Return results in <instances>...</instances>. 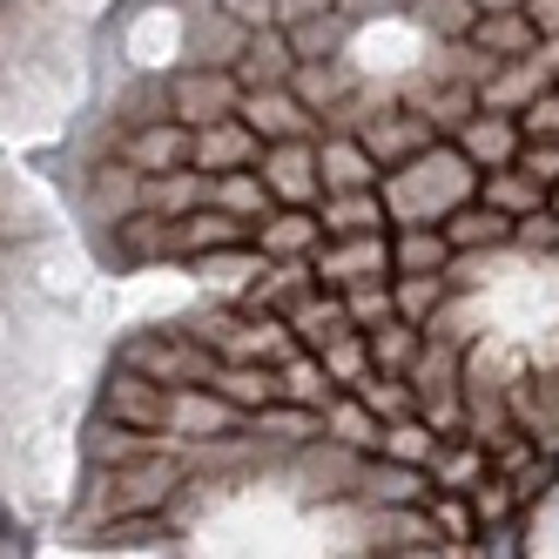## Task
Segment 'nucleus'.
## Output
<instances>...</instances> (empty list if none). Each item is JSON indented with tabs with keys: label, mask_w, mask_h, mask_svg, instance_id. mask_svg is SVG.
<instances>
[{
	"label": "nucleus",
	"mask_w": 559,
	"mask_h": 559,
	"mask_svg": "<svg viewBox=\"0 0 559 559\" xmlns=\"http://www.w3.org/2000/svg\"><path fill=\"white\" fill-rule=\"evenodd\" d=\"M210 203L216 210H229V216H270L276 210V195H270V182L257 176V163H243V169H216L210 176Z\"/></svg>",
	"instance_id": "26"
},
{
	"label": "nucleus",
	"mask_w": 559,
	"mask_h": 559,
	"mask_svg": "<svg viewBox=\"0 0 559 559\" xmlns=\"http://www.w3.org/2000/svg\"><path fill=\"white\" fill-rule=\"evenodd\" d=\"M452 142L472 155L478 169H506V163H519V148H526V135H519V115H506V108H478Z\"/></svg>",
	"instance_id": "15"
},
{
	"label": "nucleus",
	"mask_w": 559,
	"mask_h": 559,
	"mask_svg": "<svg viewBox=\"0 0 559 559\" xmlns=\"http://www.w3.org/2000/svg\"><path fill=\"white\" fill-rule=\"evenodd\" d=\"M317 176H324V189H378L384 169L350 129H337V135H317Z\"/></svg>",
	"instance_id": "16"
},
{
	"label": "nucleus",
	"mask_w": 559,
	"mask_h": 559,
	"mask_svg": "<svg viewBox=\"0 0 559 559\" xmlns=\"http://www.w3.org/2000/svg\"><path fill=\"white\" fill-rule=\"evenodd\" d=\"M478 8H519V0H478Z\"/></svg>",
	"instance_id": "43"
},
{
	"label": "nucleus",
	"mask_w": 559,
	"mask_h": 559,
	"mask_svg": "<svg viewBox=\"0 0 559 559\" xmlns=\"http://www.w3.org/2000/svg\"><path fill=\"white\" fill-rule=\"evenodd\" d=\"M344 310H350V324L357 331H371L378 317H391V276H365V284H344Z\"/></svg>",
	"instance_id": "35"
},
{
	"label": "nucleus",
	"mask_w": 559,
	"mask_h": 559,
	"mask_svg": "<svg viewBox=\"0 0 559 559\" xmlns=\"http://www.w3.org/2000/svg\"><path fill=\"white\" fill-rule=\"evenodd\" d=\"M163 431L210 445V438H243L250 431V412H236L229 397L210 391V384H169V418H163Z\"/></svg>",
	"instance_id": "4"
},
{
	"label": "nucleus",
	"mask_w": 559,
	"mask_h": 559,
	"mask_svg": "<svg viewBox=\"0 0 559 559\" xmlns=\"http://www.w3.org/2000/svg\"><path fill=\"white\" fill-rule=\"evenodd\" d=\"M465 41H472L478 55L506 61V55H526V48H539V27L526 21V8H478V21H472V34H465Z\"/></svg>",
	"instance_id": "20"
},
{
	"label": "nucleus",
	"mask_w": 559,
	"mask_h": 559,
	"mask_svg": "<svg viewBox=\"0 0 559 559\" xmlns=\"http://www.w3.org/2000/svg\"><path fill=\"white\" fill-rule=\"evenodd\" d=\"M263 155V135L243 122V115H216V122H203L195 129V148H189V163L195 169H243V163H257Z\"/></svg>",
	"instance_id": "13"
},
{
	"label": "nucleus",
	"mask_w": 559,
	"mask_h": 559,
	"mask_svg": "<svg viewBox=\"0 0 559 559\" xmlns=\"http://www.w3.org/2000/svg\"><path fill=\"white\" fill-rule=\"evenodd\" d=\"M317 223H324V236H357V229H391V210L378 189H324Z\"/></svg>",
	"instance_id": "19"
},
{
	"label": "nucleus",
	"mask_w": 559,
	"mask_h": 559,
	"mask_svg": "<svg viewBox=\"0 0 559 559\" xmlns=\"http://www.w3.org/2000/svg\"><path fill=\"white\" fill-rule=\"evenodd\" d=\"M418 108L431 115V129H438V135H459L472 115H478V88H472V82H438V88L418 95Z\"/></svg>",
	"instance_id": "33"
},
{
	"label": "nucleus",
	"mask_w": 559,
	"mask_h": 559,
	"mask_svg": "<svg viewBox=\"0 0 559 559\" xmlns=\"http://www.w3.org/2000/svg\"><path fill=\"white\" fill-rule=\"evenodd\" d=\"M365 344H371V371H412V357H418V344H425V324H412V317H378V324L365 331Z\"/></svg>",
	"instance_id": "30"
},
{
	"label": "nucleus",
	"mask_w": 559,
	"mask_h": 559,
	"mask_svg": "<svg viewBox=\"0 0 559 559\" xmlns=\"http://www.w3.org/2000/svg\"><path fill=\"white\" fill-rule=\"evenodd\" d=\"M438 229H445V243L459 250V257H472V250H512V216L506 210H492V203H459L452 216H438Z\"/></svg>",
	"instance_id": "17"
},
{
	"label": "nucleus",
	"mask_w": 559,
	"mask_h": 559,
	"mask_svg": "<svg viewBox=\"0 0 559 559\" xmlns=\"http://www.w3.org/2000/svg\"><path fill=\"white\" fill-rule=\"evenodd\" d=\"M324 8H337V0H284V21H304V14H324Z\"/></svg>",
	"instance_id": "41"
},
{
	"label": "nucleus",
	"mask_w": 559,
	"mask_h": 559,
	"mask_svg": "<svg viewBox=\"0 0 559 559\" xmlns=\"http://www.w3.org/2000/svg\"><path fill=\"white\" fill-rule=\"evenodd\" d=\"M290 88L317 108V115H324V108H337L357 82H350V74L337 68V61H297V74H290Z\"/></svg>",
	"instance_id": "34"
},
{
	"label": "nucleus",
	"mask_w": 559,
	"mask_h": 559,
	"mask_svg": "<svg viewBox=\"0 0 559 559\" xmlns=\"http://www.w3.org/2000/svg\"><path fill=\"white\" fill-rule=\"evenodd\" d=\"M539 88H552V61H546V48H526V55H506L486 82H478V108H506V115H519Z\"/></svg>",
	"instance_id": "12"
},
{
	"label": "nucleus",
	"mask_w": 559,
	"mask_h": 559,
	"mask_svg": "<svg viewBox=\"0 0 559 559\" xmlns=\"http://www.w3.org/2000/svg\"><path fill=\"white\" fill-rule=\"evenodd\" d=\"M378 506H425L431 499V472H418V465H397V459H384V452H371V465H365V478H357Z\"/></svg>",
	"instance_id": "24"
},
{
	"label": "nucleus",
	"mask_w": 559,
	"mask_h": 559,
	"mask_svg": "<svg viewBox=\"0 0 559 559\" xmlns=\"http://www.w3.org/2000/svg\"><path fill=\"white\" fill-rule=\"evenodd\" d=\"M350 135L378 155V169H397L405 155H418L425 142H438L431 115H425L418 102H397V108H371V115H357V129H350Z\"/></svg>",
	"instance_id": "5"
},
{
	"label": "nucleus",
	"mask_w": 559,
	"mask_h": 559,
	"mask_svg": "<svg viewBox=\"0 0 559 559\" xmlns=\"http://www.w3.org/2000/svg\"><path fill=\"white\" fill-rule=\"evenodd\" d=\"M519 135H526V142H559V82L539 88L526 108H519Z\"/></svg>",
	"instance_id": "37"
},
{
	"label": "nucleus",
	"mask_w": 559,
	"mask_h": 559,
	"mask_svg": "<svg viewBox=\"0 0 559 559\" xmlns=\"http://www.w3.org/2000/svg\"><path fill=\"white\" fill-rule=\"evenodd\" d=\"M122 365L148 371L155 384H203V378H210V365H216V350H210L203 337H195V331L182 324V331L129 337V344H122Z\"/></svg>",
	"instance_id": "2"
},
{
	"label": "nucleus",
	"mask_w": 559,
	"mask_h": 559,
	"mask_svg": "<svg viewBox=\"0 0 559 559\" xmlns=\"http://www.w3.org/2000/svg\"><path fill=\"white\" fill-rule=\"evenodd\" d=\"M391 270H452V243L438 223H397L391 229Z\"/></svg>",
	"instance_id": "29"
},
{
	"label": "nucleus",
	"mask_w": 559,
	"mask_h": 559,
	"mask_svg": "<svg viewBox=\"0 0 559 559\" xmlns=\"http://www.w3.org/2000/svg\"><path fill=\"white\" fill-rule=\"evenodd\" d=\"M546 210H559V182H552V189H546Z\"/></svg>",
	"instance_id": "42"
},
{
	"label": "nucleus",
	"mask_w": 559,
	"mask_h": 559,
	"mask_svg": "<svg viewBox=\"0 0 559 559\" xmlns=\"http://www.w3.org/2000/svg\"><path fill=\"white\" fill-rule=\"evenodd\" d=\"M478 203H492V210H506V216H526V210L546 203V189L519 169V163H506V169H478Z\"/></svg>",
	"instance_id": "31"
},
{
	"label": "nucleus",
	"mask_w": 559,
	"mask_h": 559,
	"mask_svg": "<svg viewBox=\"0 0 559 559\" xmlns=\"http://www.w3.org/2000/svg\"><path fill=\"white\" fill-rule=\"evenodd\" d=\"M317 365H324V371H331V384H337V391H350L357 378H365V371H371V344H365V331H357V324H350V331H337V337H324V344H317Z\"/></svg>",
	"instance_id": "32"
},
{
	"label": "nucleus",
	"mask_w": 559,
	"mask_h": 559,
	"mask_svg": "<svg viewBox=\"0 0 559 559\" xmlns=\"http://www.w3.org/2000/svg\"><path fill=\"white\" fill-rule=\"evenodd\" d=\"M102 418L163 431V418H169V384H155V378L135 371V365H115V378H108V391H102Z\"/></svg>",
	"instance_id": "10"
},
{
	"label": "nucleus",
	"mask_w": 559,
	"mask_h": 559,
	"mask_svg": "<svg viewBox=\"0 0 559 559\" xmlns=\"http://www.w3.org/2000/svg\"><path fill=\"white\" fill-rule=\"evenodd\" d=\"M378 431H384V418L357 391H337L331 405H324V438H331V445H344V452H357V459L378 452Z\"/></svg>",
	"instance_id": "22"
},
{
	"label": "nucleus",
	"mask_w": 559,
	"mask_h": 559,
	"mask_svg": "<svg viewBox=\"0 0 559 559\" xmlns=\"http://www.w3.org/2000/svg\"><path fill=\"white\" fill-rule=\"evenodd\" d=\"M438 445H445V431H431L418 412L384 418V431H378V452H384V459H397V465H418V472H431Z\"/></svg>",
	"instance_id": "27"
},
{
	"label": "nucleus",
	"mask_w": 559,
	"mask_h": 559,
	"mask_svg": "<svg viewBox=\"0 0 559 559\" xmlns=\"http://www.w3.org/2000/svg\"><path fill=\"white\" fill-rule=\"evenodd\" d=\"M189 148H195V129L176 122V115H148V122L122 142V163L135 176H163V169H182L189 163Z\"/></svg>",
	"instance_id": "11"
},
{
	"label": "nucleus",
	"mask_w": 559,
	"mask_h": 559,
	"mask_svg": "<svg viewBox=\"0 0 559 559\" xmlns=\"http://www.w3.org/2000/svg\"><path fill=\"white\" fill-rule=\"evenodd\" d=\"M216 8L229 21H243V27H270V21H284V0H216Z\"/></svg>",
	"instance_id": "39"
},
{
	"label": "nucleus",
	"mask_w": 559,
	"mask_h": 559,
	"mask_svg": "<svg viewBox=\"0 0 559 559\" xmlns=\"http://www.w3.org/2000/svg\"><path fill=\"white\" fill-rule=\"evenodd\" d=\"M526 8V21L539 27V41H559V0H519Z\"/></svg>",
	"instance_id": "40"
},
{
	"label": "nucleus",
	"mask_w": 559,
	"mask_h": 559,
	"mask_svg": "<svg viewBox=\"0 0 559 559\" xmlns=\"http://www.w3.org/2000/svg\"><path fill=\"white\" fill-rule=\"evenodd\" d=\"M519 169H526L539 189H552L559 182V142H526L519 148Z\"/></svg>",
	"instance_id": "38"
},
{
	"label": "nucleus",
	"mask_w": 559,
	"mask_h": 559,
	"mask_svg": "<svg viewBox=\"0 0 559 559\" xmlns=\"http://www.w3.org/2000/svg\"><path fill=\"white\" fill-rule=\"evenodd\" d=\"M290 331H297V344L304 350H317L324 337H337V331H350V310H344V290H331V284H317V290H304L290 310Z\"/></svg>",
	"instance_id": "23"
},
{
	"label": "nucleus",
	"mask_w": 559,
	"mask_h": 559,
	"mask_svg": "<svg viewBox=\"0 0 559 559\" xmlns=\"http://www.w3.org/2000/svg\"><path fill=\"white\" fill-rule=\"evenodd\" d=\"M257 176L270 182L276 203H317L324 195V176H317V142L290 135V142H263L257 155Z\"/></svg>",
	"instance_id": "7"
},
{
	"label": "nucleus",
	"mask_w": 559,
	"mask_h": 559,
	"mask_svg": "<svg viewBox=\"0 0 559 559\" xmlns=\"http://www.w3.org/2000/svg\"><path fill=\"white\" fill-rule=\"evenodd\" d=\"M236 102H243V82H236L229 68H189V74H176V88H169V115L176 122H189V129H203V122H216V115H236Z\"/></svg>",
	"instance_id": "8"
},
{
	"label": "nucleus",
	"mask_w": 559,
	"mask_h": 559,
	"mask_svg": "<svg viewBox=\"0 0 559 559\" xmlns=\"http://www.w3.org/2000/svg\"><path fill=\"white\" fill-rule=\"evenodd\" d=\"M203 203H210V169H195V163L163 169V176H142V210H155V216H189Z\"/></svg>",
	"instance_id": "21"
},
{
	"label": "nucleus",
	"mask_w": 559,
	"mask_h": 559,
	"mask_svg": "<svg viewBox=\"0 0 559 559\" xmlns=\"http://www.w3.org/2000/svg\"><path fill=\"white\" fill-rule=\"evenodd\" d=\"M418 21L438 34V41H465L478 21V0H418Z\"/></svg>",
	"instance_id": "36"
},
{
	"label": "nucleus",
	"mask_w": 559,
	"mask_h": 559,
	"mask_svg": "<svg viewBox=\"0 0 559 559\" xmlns=\"http://www.w3.org/2000/svg\"><path fill=\"white\" fill-rule=\"evenodd\" d=\"M310 270L317 284H365V276H391V229H357V236H324L310 250Z\"/></svg>",
	"instance_id": "3"
},
{
	"label": "nucleus",
	"mask_w": 559,
	"mask_h": 559,
	"mask_svg": "<svg viewBox=\"0 0 559 559\" xmlns=\"http://www.w3.org/2000/svg\"><path fill=\"white\" fill-rule=\"evenodd\" d=\"M236 115H243V122L263 135V142H290V135H324L317 122H324V115H317L290 82H276V88H243V102H236Z\"/></svg>",
	"instance_id": "6"
},
{
	"label": "nucleus",
	"mask_w": 559,
	"mask_h": 559,
	"mask_svg": "<svg viewBox=\"0 0 559 559\" xmlns=\"http://www.w3.org/2000/svg\"><path fill=\"white\" fill-rule=\"evenodd\" d=\"M276 397H290V405L324 412L331 397H337V384H331V371H324V365H317V350H290L284 365H276Z\"/></svg>",
	"instance_id": "28"
},
{
	"label": "nucleus",
	"mask_w": 559,
	"mask_h": 559,
	"mask_svg": "<svg viewBox=\"0 0 559 559\" xmlns=\"http://www.w3.org/2000/svg\"><path fill=\"white\" fill-rule=\"evenodd\" d=\"M445 297H452V270H391V304L412 324H431Z\"/></svg>",
	"instance_id": "25"
},
{
	"label": "nucleus",
	"mask_w": 559,
	"mask_h": 559,
	"mask_svg": "<svg viewBox=\"0 0 559 559\" xmlns=\"http://www.w3.org/2000/svg\"><path fill=\"white\" fill-rule=\"evenodd\" d=\"M250 243L263 257H310L324 243V223H317V203H276L270 216H257V236Z\"/></svg>",
	"instance_id": "14"
},
{
	"label": "nucleus",
	"mask_w": 559,
	"mask_h": 559,
	"mask_svg": "<svg viewBox=\"0 0 559 559\" xmlns=\"http://www.w3.org/2000/svg\"><path fill=\"white\" fill-rule=\"evenodd\" d=\"M270 257L257 250V243H229V250H203V257H189V276L203 290H223V297H243L250 284H257V270H263Z\"/></svg>",
	"instance_id": "18"
},
{
	"label": "nucleus",
	"mask_w": 559,
	"mask_h": 559,
	"mask_svg": "<svg viewBox=\"0 0 559 559\" xmlns=\"http://www.w3.org/2000/svg\"><path fill=\"white\" fill-rule=\"evenodd\" d=\"M378 195L391 210V229L397 223H438L478 195V163L459 142H425L418 155H405L397 169L378 176Z\"/></svg>",
	"instance_id": "1"
},
{
	"label": "nucleus",
	"mask_w": 559,
	"mask_h": 559,
	"mask_svg": "<svg viewBox=\"0 0 559 559\" xmlns=\"http://www.w3.org/2000/svg\"><path fill=\"white\" fill-rule=\"evenodd\" d=\"M297 41H290V27L284 21H270V27H250V41H243V55L229 61V74L243 88H276V82H290L297 74Z\"/></svg>",
	"instance_id": "9"
}]
</instances>
